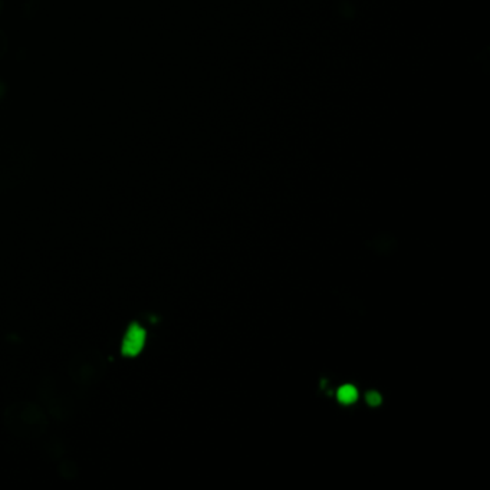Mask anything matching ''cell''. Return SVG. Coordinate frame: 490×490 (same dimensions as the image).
I'll return each instance as SVG.
<instances>
[{
	"label": "cell",
	"mask_w": 490,
	"mask_h": 490,
	"mask_svg": "<svg viewBox=\"0 0 490 490\" xmlns=\"http://www.w3.org/2000/svg\"><path fill=\"white\" fill-rule=\"evenodd\" d=\"M37 394H39L40 399L43 401L45 404H47L49 399H52V398L58 394L55 378H52V377H45V378L40 381L39 387H37Z\"/></svg>",
	"instance_id": "4"
},
{
	"label": "cell",
	"mask_w": 490,
	"mask_h": 490,
	"mask_svg": "<svg viewBox=\"0 0 490 490\" xmlns=\"http://www.w3.org/2000/svg\"><path fill=\"white\" fill-rule=\"evenodd\" d=\"M59 474L66 479V480H72L76 477L78 474V466L72 462V460H64L59 466Z\"/></svg>",
	"instance_id": "7"
},
{
	"label": "cell",
	"mask_w": 490,
	"mask_h": 490,
	"mask_svg": "<svg viewBox=\"0 0 490 490\" xmlns=\"http://www.w3.org/2000/svg\"><path fill=\"white\" fill-rule=\"evenodd\" d=\"M4 11H5V0H0V16H2Z\"/></svg>",
	"instance_id": "12"
},
{
	"label": "cell",
	"mask_w": 490,
	"mask_h": 490,
	"mask_svg": "<svg viewBox=\"0 0 490 490\" xmlns=\"http://www.w3.org/2000/svg\"><path fill=\"white\" fill-rule=\"evenodd\" d=\"M47 406L49 414L58 421H66L74 410V403L71 397L65 394H57L52 399L48 401Z\"/></svg>",
	"instance_id": "3"
},
{
	"label": "cell",
	"mask_w": 490,
	"mask_h": 490,
	"mask_svg": "<svg viewBox=\"0 0 490 490\" xmlns=\"http://www.w3.org/2000/svg\"><path fill=\"white\" fill-rule=\"evenodd\" d=\"M358 397L356 390L351 385H344L339 388V401L342 403H354V401Z\"/></svg>",
	"instance_id": "8"
},
{
	"label": "cell",
	"mask_w": 490,
	"mask_h": 490,
	"mask_svg": "<svg viewBox=\"0 0 490 490\" xmlns=\"http://www.w3.org/2000/svg\"><path fill=\"white\" fill-rule=\"evenodd\" d=\"M5 424L18 437L37 438L48 428V416L35 403L21 401L5 410Z\"/></svg>",
	"instance_id": "1"
},
{
	"label": "cell",
	"mask_w": 490,
	"mask_h": 490,
	"mask_svg": "<svg viewBox=\"0 0 490 490\" xmlns=\"http://www.w3.org/2000/svg\"><path fill=\"white\" fill-rule=\"evenodd\" d=\"M47 453L51 456V459L58 460L65 455V444L58 437H52L47 443Z\"/></svg>",
	"instance_id": "5"
},
{
	"label": "cell",
	"mask_w": 490,
	"mask_h": 490,
	"mask_svg": "<svg viewBox=\"0 0 490 490\" xmlns=\"http://www.w3.org/2000/svg\"><path fill=\"white\" fill-rule=\"evenodd\" d=\"M40 9V0H25L22 4V18L26 21H32L36 18Z\"/></svg>",
	"instance_id": "6"
},
{
	"label": "cell",
	"mask_w": 490,
	"mask_h": 490,
	"mask_svg": "<svg viewBox=\"0 0 490 490\" xmlns=\"http://www.w3.org/2000/svg\"><path fill=\"white\" fill-rule=\"evenodd\" d=\"M339 12H341V15L345 16V18H352L354 13H355V9H354V6H351V5L346 2V0H342V4H341V6H339Z\"/></svg>",
	"instance_id": "10"
},
{
	"label": "cell",
	"mask_w": 490,
	"mask_h": 490,
	"mask_svg": "<svg viewBox=\"0 0 490 490\" xmlns=\"http://www.w3.org/2000/svg\"><path fill=\"white\" fill-rule=\"evenodd\" d=\"M105 371L107 361L100 349H85L76 352L68 366L69 378L82 387L97 384L103 380Z\"/></svg>",
	"instance_id": "2"
},
{
	"label": "cell",
	"mask_w": 490,
	"mask_h": 490,
	"mask_svg": "<svg viewBox=\"0 0 490 490\" xmlns=\"http://www.w3.org/2000/svg\"><path fill=\"white\" fill-rule=\"evenodd\" d=\"M9 51V37L4 29H0V59L5 58Z\"/></svg>",
	"instance_id": "9"
},
{
	"label": "cell",
	"mask_w": 490,
	"mask_h": 490,
	"mask_svg": "<svg viewBox=\"0 0 490 490\" xmlns=\"http://www.w3.org/2000/svg\"><path fill=\"white\" fill-rule=\"evenodd\" d=\"M367 403H368L370 406H373V407L378 406V404L381 403V397H380V394H377V392H370V394L367 395Z\"/></svg>",
	"instance_id": "11"
}]
</instances>
